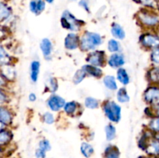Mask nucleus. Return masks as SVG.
Returning a JSON list of instances; mask_svg holds the SVG:
<instances>
[{
  "instance_id": "ddd939ff",
  "label": "nucleus",
  "mask_w": 159,
  "mask_h": 158,
  "mask_svg": "<svg viewBox=\"0 0 159 158\" xmlns=\"http://www.w3.org/2000/svg\"><path fill=\"white\" fill-rule=\"evenodd\" d=\"M108 64L110 67L113 68H120L125 64V59H124L123 54L116 53L110 56L108 60Z\"/></svg>"
},
{
  "instance_id": "412c9836",
  "label": "nucleus",
  "mask_w": 159,
  "mask_h": 158,
  "mask_svg": "<svg viewBox=\"0 0 159 158\" xmlns=\"http://www.w3.org/2000/svg\"><path fill=\"white\" fill-rule=\"evenodd\" d=\"M80 150L82 154L85 158H89L94 153V149H93V146L86 142L82 143L80 147Z\"/></svg>"
},
{
  "instance_id": "7ed1b4c3",
  "label": "nucleus",
  "mask_w": 159,
  "mask_h": 158,
  "mask_svg": "<svg viewBox=\"0 0 159 158\" xmlns=\"http://www.w3.org/2000/svg\"><path fill=\"white\" fill-rule=\"evenodd\" d=\"M138 19L142 25L149 27L159 24V16L157 13L148 9H141L138 13Z\"/></svg>"
},
{
  "instance_id": "2f4dec72",
  "label": "nucleus",
  "mask_w": 159,
  "mask_h": 158,
  "mask_svg": "<svg viewBox=\"0 0 159 158\" xmlns=\"http://www.w3.org/2000/svg\"><path fill=\"white\" fill-rule=\"evenodd\" d=\"M108 50L110 52H118L120 50V45L116 40H110L108 42Z\"/></svg>"
},
{
  "instance_id": "f257e3e1",
  "label": "nucleus",
  "mask_w": 159,
  "mask_h": 158,
  "mask_svg": "<svg viewBox=\"0 0 159 158\" xmlns=\"http://www.w3.org/2000/svg\"><path fill=\"white\" fill-rule=\"evenodd\" d=\"M101 43H102V38L99 34L96 33L85 32L80 40L79 46L82 50L88 51L94 50Z\"/></svg>"
},
{
  "instance_id": "f03ea898",
  "label": "nucleus",
  "mask_w": 159,
  "mask_h": 158,
  "mask_svg": "<svg viewBox=\"0 0 159 158\" xmlns=\"http://www.w3.org/2000/svg\"><path fill=\"white\" fill-rule=\"evenodd\" d=\"M139 147L148 154L155 157H159V141L156 138L152 139L144 134L140 139Z\"/></svg>"
},
{
  "instance_id": "9b49d317",
  "label": "nucleus",
  "mask_w": 159,
  "mask_h": 158,
  "mask_svg": "<svg viewBox=\"0 0 159 158\" xmlns=\"http://www.w3.org/2000/svg\"><path fill=\"white\" fill-rule=\"evenodd\" d=\"M12 116L10 110L4 105H0V123L2 125H9L12 123Z\"/></svg>"
},
{
  "instance_id": "0eeeda50",
  "label": "nucleus",
  "mask_w": 159,
  "mask_h": 158,
  "mask_svg": "<svg viewBox=\"0 0 159 158\" xmlns=\"http://www.w3.org/2000/svg\"><path fill=\"white\" fill-rule=\"evenodd\" d=\"M144 100L147 103L155 106L159 104V87L151 86L145 91Z\"/></svg>"
},
{
  "instance_id": "f8f14e48",
  "label": "nucleus",
  "mask_w": 159,
  "mask_h": 158,
  "mask_svg": "<svg viewBox=\"0 0 159 158\" xmlns=\"http://www.w3.org/2000/svg\"><path fill=\"white\" fill-rule=\"evenodd\" d=\"M40 50H41L43 55L47 60H50L51 57V54H52L53 50V46L51 40L48 38H44L41 40L40 45Z\"/></svg>"
},
{
  "instance_id": "37998d69",
  "label": "nucleus",
  "mask_w": 159,
  "mask_h": 158,
  "mask_svg": "<svg viewBox=\"0 0 159 158\" xmlns=\"http://www.w3.org/2000/svg\"><path fill=\"white\" fill-rule=\"evenodd\" d=\"M36 99H37V96H36L35 94H34V93H30V94H29L30 101H31V102H34V101H36Z\"/></svg>"
},
{
  "instance_id": "c85d7f7f",
  "label": "nucleus",
  "mask_w": 159,
  "mask_h": 158,
  "mask_svg": "<svg viewBox=\"0 0 159 158\" xmlns=\"http://www.w3.org/2000/svg\"><path fill=\"white\" fill-rule=\"evenodd\" d=\"M116 97H117V100L121 103H125V102H129L130 100V97H129L127 91L125 88H122L117 91L116 94Z\"/></svg>"
},
{
  "instance_id": "a878e982",
  "label": "nucleus",
  "mask_w": 159,
  "mask_h": 158,
  "mask_svg": "<svg viewBox=\"0 0 159 158\" xmlns=\"http://www.w3.org/2000/svg\"><path fill=\"white\" fill-rule=\"evenodd\" d=\"M137 3L152 9H159V0H134Z\"/></svg>"
},
{
  "instance_id": "f704fd0d",
  "label": "nucleus",
  "mask_w": 159,
  "mask_h": 158,
  "mask_svg": "<svg viewBox=\"0 0 159 158\" xmlns=\"http://www.w3.org/2000/svg\"><path fill=\"white\" fill-rule=\"evenodd\" d=\"M39 148L45 152L50 151L51 149V143H50V142L48 139H42L39 143Z\"/></svg>"
},
{
  "instance_id": "a19ab883",
  "label": "nucleus",
  "mask_w": 159,
  "mask_h": 158,
  "mask_svg": "<svg viewBox=\"0 0 159 158\" xmlns=\"http://www.w3.org/2000/svg\"><path fill=\"white\" fill-rule=\"evenodd\" d=\"M79 5L84 8L87 12H89V3L87 0H81Z\"/></svg>"
},
{
  "instance_id": "393cba45",
  "label": "nucleus",
  "mask_w": 159,
  "mask_h": 158,
  "mask_svg": "<svg viewBox=\"0 0 159 158\" xmlns=\"http://www.w3.org/2000/svg\"><path fill=\"white\" fill-rule=\"evenodd\" d=\"M148 77L151 81L159 85V67H155L151 69L148 73Z\"/></svg>"
},
{
  "instance_id": "2eb2a0df",
  "label": "nucleus",
  "mask_w": 159,
  "mask_h": 158,
  "mask_svg": "<svg viewBox=\"0 0 159 158\" xmlns=\"http://www.w3.org/2000/svg\"><path fill=\"white\" fill-rule=\"evenodd\" d=\"M12 139V133L7 129H0V147L8 145Z\"/></svg>"
},
{
  "instance_id": "4468645a",
  "label": "nucleus",
  "mask_w": 159,
  "mask_h": 158,
  "mask_svg": "<svg viewBox=\"0 0 159 158\" xmlns=\"http://www.w3.org/2000/svg\"><path fill=\"white\" fill-rule=\"evenodd\" d=\"M30 9L34 14H40L45 9V2L43 0H32L30 2Z\"/></svg>"
},
{
  "instance_id": "de8ad7c7",
  "label": "nucleus",
  "mask_w": 159,
  "mask_h": 158,
  "mask_svg": "<svg viewBox=\"0 0 159 158\" xmlns=\"http://www.w3.org/2000/svg\"><path fill=\"white\" fill-rule=\"evenodd\" d=\"M141 158H157V157H155V156H151V157H141Z\"/></svg>"
},
{
  "instance_id": "aec40b11",
  "label": "nucleus",
  "mask_w": 159,
  "mask_h": 158,
  "mask_svg": "<svg viewBox=\"0 0 159 158\" xmlns=\"http://www.w3.org/2000/svg\"><path fill=\"white\" fill-rule=\"evenodd\" d=\"M111 33L113 37L119 40H123L125 38V32L120 25L117 23H113L111 28Z\"/></svg>"
},
{
  "instance_id": "5701e85b",
  "label": "nucleus",
  "mask_w": 159,
  "mask_h": 158,
  "mask_svg": "<svg viewBox=\"0 0 159 158\" xmlns=\"http://www.w3.org/2000/svg\"><path fill=\"white\" fill-rule=\"evenodd\" d=\"M11 15V9L5 3L0 2V21H4Z\"/></svg>"
},
{
  "instance_id": "cd10ccee",
  "label": "nucleus",
  "mask_w": 159,
  "mask_h": 158,
  "mask_svg": "<svg viewBox=\"0 0 159 158\" xmlns=\"http://www.w3.org/2000/svg\"><path fill=\"white\" fill-rule=\"evenodd\" d=\"M9 62H10V57L6 51L5 48L0 44V67L8 64Z\"/></svg>"
},
{
  "instance_id": "a18cd8bd",
  "label": "nucleus",
  "mask_w": 159,
  "mask_h": 158,
  "mask_svg": "<svg viewBox=\"0 0 159 158\" xmlns=\"http://www.w3.org/2000/svg\"><path fill=\"white\" fill-rule=\"evenodd\" d=\"M155 138H156V139L159 141V133H158V134H157L156 136H155Z\"/></svg>"
},
{
  "instance_id": "f3484780",
  "label": "nucleus",
  "mask_w": 159,
  "mask_h": 158,
  "mask_svg": "<svg viewBox=\"0 0 159 158\" xmlns=\"http://www.w3.org/2000/svg\"><path fill=\"white\" fill-rule=\"evenodd\" d=\"M0 73L2 75L5 77L6 81L13 80L16 77V72L13 68L8 64H5L1 66V71Z\"/></svg>"
},
{
  "instance_id": "b1692460",
  "label": "nucleus",
  "mask_w": 159,
  "mask_h": 158,
  "mask_svg": "<svg viewBox=\"0 0 159 158\" xmlns=\"http://www.w3.org/2000/svg\"><path fill=\"white\" fill-rule=\"evenodd\" d=\"M117 79L119 80L120 82L123 84V85H126L130 82V77H129L128 74H127V71L124 68H120L117 71Z\"/></svg>"
},
{
  "instance_id": "1a4fd4ad",
  "label": "nucleus",
  "mask_w": 159,
  "mask_h": 158,
  "mask_svg": "<svg viewBox=\"0 0 159 158\" xmlns=\"http://www.w3.org/2000/svg\"><path fill=\"white\" fill-rule=\"evenodd\" d=\"M65 101L63 98L57 95H52L48 100V105L52 111L57 112L61 108H64L65 105Z\"/></svg>"
},
{
  "instance_id": "09e8293b",
  "label": "nucleus",
  "mask_w": 159,
  "mask_h": 158,
  "mask_svg": "<svg viewBox=\"0 0 159 158\" xmlns=\"http://www.w3.org/2000/svg\"><path fill=\"white\" fill-rule=\"evenodd\" d=\"M2 126H3V125H2L1 123H0V129H2Z\"/></svg>"
},
{
  "instance_id": "6e6552de",
  "label": "nucleus",
  "mask_w": 159,
  "mask_h": 158,
  "mask_svg": "<svg viewBox=\"0 0 159 158\" xmlns=\"http://www.w3.org/2000/svg\"><path fill=\"white\" fill-rule=\"evenodd\" d=\"M86 60L93 66L102 67L105 64V53L101 50L94 51L89 54Z\"/></svg>"
},
{
  "instance_id": "423d86ee",
  "label": "nucleus",
  "mask_w": 159,
  "mask_h": 158,
  "mask_svg": "<svg viewBox=\"0 0 159 158\" xmlns=\"http://www.w3.org/2000/svg\"><path fill=\"white\" fill-rule=\"evenodd\" d=\"M140 42L144 47L155 49L159 46V37L152 33H144L140 37Z\"/></svg>"
},
{
  "instance_id": "20e7f679",
  "label": "nucleus",
  "mask_w": 159,
  "mask_h": 158,
  "mask_svg": "<svg viewBox=\"0 0 159 158\" xmlns=\"http://www.w3.org/2000/svg\"><path fill=\"white\" fill-rule=\"evenodd\" d=\"M61 23L65 29L72 31H77L79 30V28L84 23L76 19L75 15H73L69 11L66 10L62 14V16L61 18Z\"/></svg>"
},
{
  "instance_id": "dca6fc26",
  "label": "nucleus",
  "mask_w": 159,
  "mask_h": 158,
  "mask_svg": "<svg viewBox=\"0 0 159 158\" xmlns=\"http://www.w3.org/2000/svg\"><path fill=\"white\" fill-rule=\"evenodd\" d=\"M86 74H89V75L93 76L95 77H100L102 75V71L99 68V67L93 66L91 64H87L83 66L82 68Z\"/></svg>"
},
{
  "instance_id": "7c9ffc66",
  "label": "nucleus",
  "mask_w": 159,
  "mask_h": 158,
  "mask_svg": "<svg viewBox=\"0 0 159 158\" xmlns=\"http://www.w3.org/2000/svg\"><path fill=\"white\" fill-rule=\"evenodd\" d=\"M85 105L90 109H95L99 106V101L93 97H88L85 100Z\"/></svg>"
},
{
  "instance_id": "9d476101",
  "label": "nucleus",
  "mask_w": 159,
  "mask_h": 158,
  "mask_svg": "<svg viewBox=\"0 0 159 158\" xmlns=\"http://www.w3.org/2000/svg\"><path fill=\"white\" fill-rule=\"evenodd\" d=\"M79 43H80V38L79 36L75 33L68 34L65 39V46L68 50H75L79 46Z\"/></svg>"
},
{
  "instance_id": "e433bc0d",
  "label": "nucleus",
  "mask_w": 159,
  "mask_h": 158,
  "mask_svg": "<svg viewBox=\"0 0 159 158\" xmlns=\"http://www.w3.org/2000/svg\"><path fill=\"white\" fill-rule=\"evenodd\" d=\"M151 60L155 64L159 65V46L153 49L151 54Z\"/></svg>"
},
{
  "instance_id": "4c0bfd02",
  "label": "nucleus",
  "mask_w": 159,
  "mask_h": 158,
  "mask_svg": "<svg viewBox=\"0 0 159 158\" xmlns=\"http://www.w3.org/2000/svg\"><path fill=\"white\" fill-rule=\"evenodd\" d=\"M43 119L45 123L47 124H52L54 122V116L51 112H48L44 113V115L43 116Z\"/></svg>"
},
{
  "instance_id": "8fccbe9b",
  "label": "nucleus",
  "mask_w": 159,
  "mask_h": 158,
  "mask_svg": "<svg viewBox=\"0 0 159 158\" xmlns=\"http://www.w3.org/2000/svg\"><path fill=\"white\" fill-rule=\"evenodd\" d=\"M0 151H1V150H0Z\"/></svg>"
},
{
  "instance_id": "6ab92c4d",
  "label": "nucleus",
  "mask_w": 159,
  "mask_h": 158,
  "mask_svg": "<svg viewBox=\"0 0 159 158\" xmlns=\"http://www.w3.org/2000/svg\"><path fill=\"white\" fill-rule=\"evenodd\" d=\"M40 62L34 60L30 64V79L33 82H37L40 72Z\"/></svg>"
},
{
  "instance_id": "79ce46f5",
  "label": "nucleus",
  "mask_w": 159,
  "mask_h": 158,
  "mask_svg": "<svg viewBox=\"0 0 159 158\" xmlns=\"http://www.w3.org/2000/svg\"><path fill=\"white\" fill-rule=\"evenodd\" d=\"M6 84V80L5 79V77L2 75L1 73H0V88L5 86Z\"/></svg>"
},
{
  "instance_id": "c03bdc74",
  "label": "nucleus",
  "mask_w": 159,
  "mask_h": 158,
  "mask_svg": "<svg viewBox=\"0 0 159 158\" xmlns=\"http://www.w3.org/2000/svg\"><path fill=\"white\" fill-rule=\"evenodd\" d=\"M5 36V31L3 30V29H2L1 27H0V39L3 38Z\"/></svg>"
},
{
  "instance_id": "39448f33",
  "label": "nucleus",
  "mask_w": 159,
  "mask_h": 158,
  "mask_svg": "<svg viewBox=\"0 0 159 158\" xmlns=\"http://www.w3.org/2000/svg\"><path fill=\"white\" fill-rule=\"evenodd\" d=\"M103 111L106 116L111 122H118L121 118V108L113 101H108L103 105Z\"/></svg>"
},
{
  "instance_id": "c9c22d12",
  "label": "nucleus",
  "mask_w": 159,
  "mask_h": 158,
  "mask_svg": "<svg viewBox=\"0 0 159 158\" xmlns=\"http://www.w3.org/2000/svg\"><path fill=\"white\" fill-rule=\"evenodd\" d=\"M47 86L48 87V90L51 92H54L57 89V80L54 77H51L48 81V84Z\"/></svg>"
},
{
  "instance_id": "c756f323",
  "label": "nucleus",
  "mask_w": 159,
  "mask_h": 158,
  "mask_svg": "<svg viewBox=\"0 0 159 158\" xmlns=\"http://www.w3.org/2000/svg\"><path fill=\"white\" fill-rule=\"evenodd\" d=\"M78 105L75 102H68L64 106L65 112L68 115H73L77 111Z\"/></svg>"
},
{
  "instance_id": "49530a36",
  "label": "nucleus",
  "mask_w": 159,
  "mask_h": 158,
  "mask_svg": "<svg viewBox=\"0 0 159 158\" xmlns=\"http://www.w3.org/2000/svg\"><path fill=\"white\" fill-rule=\"evenodd\" d=\"M47 2H48V3H51V2H54V0H46Z\"/></svg>"
},
{
  "instance_id": "473e14b6",
  "label": "nucleus",
  "mask_w": 159,
  "mask_h": 158,
  "mask_svg": "<svg viewBox=\"0 0 159 158\" xmlns=\"http://www.w3.org/2000/svg\"><path fill=\"white\" fill-rule=\"evenodd\" d=\"M85 76H86V74H85V72L83 70H79V71H76L74 77H73V81H74L75 84L80 83V82L85 78Z\"/></svg>"
},
{
  "instance_id": "bb28decb",
  "label": "nucleus",
  "mask_w": 159,
  "mask_h": 158,
  "mask_svg": "<svg viewBox=\"0 0 159 158\" xmlns=\"http://www.w3.org/2000/svg\"><path fill=\"white\" fill-rule=\"evenodd\" d=\"M106 136L108 141H111L116 137V128L112 124H108L105 128Z\"/></svg>"
},
{
  "instance_id": "ea45409f",
  "label": "nucleus",
  "mask_w": 159,
  "mask_h": 158,
  "mask_svg": "<svg viewBox=\"0 0 159 158\" xmlns=\"http://www.w3.org/2000/svg\"><path fill=\"white\" fill-rule=\"evenodd\" d=\"M6 100H7V96L6 93L2 91V89L0 88V105H3V103H5Z\"/></svg>"
},
{
  "instance_id": "72a5a7b5",
  "label": "nucleus",
  "mask_w": 159,
  "mask_h": 158,
  "mask_svg": "<svg viewBox=\"0 0 159 158\" xmlns=\"http://www.w3.org/2000/svg\"><path fill=\"white\" fill-rule=\"evenodd\" d=\"M149 128L152 131L159 133V116H156L151 120L149 123Z\"/></svg>"
},
{
  "instance_id": "4be33fe9",
  "label": "nucleus",
  "mask_w": 159,
  "mask_h": 158,
  "mask_svg": "<svg viewBox=\"0 0 159 158\" xmlns=\"http://www.w3.org/2000/svg\"><path fill=\"white\" fill-rule=\"evenodd\" d=\"M103 84L108 89L115 91L117 89V85H116V79L113 76L107 75L104 77L103 78Z\"/></svg>"
},
{
  "instance_id": "58836bf2",
  "label": "nucleus",
  "mask_w": 159,
  "mask_h": 158,
  "mask_svg": "<svg viewBox=\"0 0 159 158\" xmlns=\"http://www.w3.org/2000/svg\"><path fill=\"white\" fill-rule=\"evenodd\" d=\"M35 156L36 158H47L46 152L38 148L35 151Z\"/></svg>"
},
{
  "instance_id": "a211bd4d",
  "label": "nucleus",
  "mask_w": 159,
  "mask_h": 158,
  "mask_svg": "<svg viewBox=\"0 0 159 158\" xmlns=\"http://www.w3.org/2000/svg\"><path fill=\"white\" fill-rule=\"evenodd\" d=\"M120 150L116 146H108L104 151L105 158H120Z\"/></svg>"
}]
</instances>
